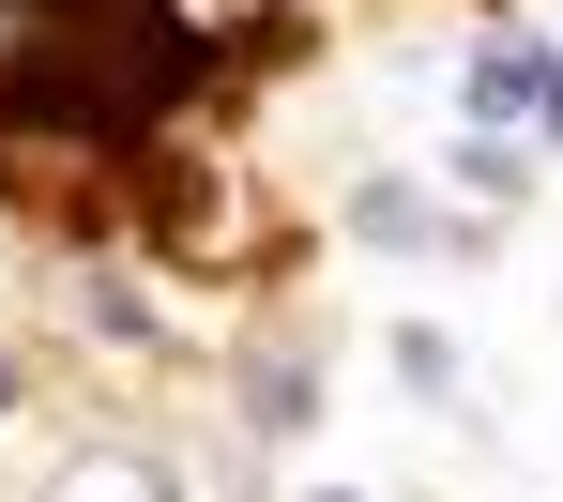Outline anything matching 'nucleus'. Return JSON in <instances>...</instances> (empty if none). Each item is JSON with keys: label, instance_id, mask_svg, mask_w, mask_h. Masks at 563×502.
<instances>
[{"label": "nucleus", "instance_id": "9", "mask_svg": "<svg viewBox=\"0 0 563 502\" xmlns=\"http://www.w3.org/2000/svg\"><path fill=\"white\" fill-rule=\"evenodd\" d=\"M0 411H15V366H0Z\"/></svg>", "mask_w": 563, "mask_h": 502}, {"label": "nucleus", "instance_id": "4", "mask_svg": "<svg viewBox=\"0 0 563 502\" xmlns=\"http://www.w3.org/2000/svg\"><path fill=\"white\" fill-rule=\"evenodd\" d=\"M396 381H411V397H457V350H442L427 320H396Z\"/></svg>", "mask_w": 563, "mask_h": 502}, {"label": "nucleus", "instance_id": "2", "mask_svg": "<svg viewBox=\"0 0 563 502\" xmlns=\"http://www.w3.org/2000/svg\"><path fill=\"white\" fill-rule=\"evenodd\" d=\"M533 77H549V46H533V31H487V46H472V77H457L472 137H503V122H533Z\"/></svg>", "mask_w": 563, "mask_h": 502}, {"label": "nucleus", "instance_id": "1", "mask_svg": "<svg viewBox=\"0 0 563 502\" xmlns=\"http://www.w3.org/2000/svg\"><path fill=\"white\" fill-rule=\"evenodd\" d=\"M213 77V46L184 31V0H0V137L92 153L137 137L153 107H184Z\"/></svg>", "mask_w": 563, "mask_h": 502}, {"label": "nucleus", "instance_id": "5", "mask_svg": "<svg viewBox=\"0 0 563 502\" xmlns=\"http://www.w3.org/2000/svg\"><path fill=\"white\" fill-rule=\"evenodd\" d=\"M457 183H472V199H518V183H533V168H518V153H503V137H457Z\"/></svg>", "mask_w": 563, "mask_h": 502}, {"label": "nucleus", "instance_id": "3", "mask_svg": "<svg viewBox=\"0 0 563 502\" xmlns=\"http://www.w3.org/2000/svg\"><path fill=\"white\" fill-rule=\"evenodd\" d=\"M351 228H366V244H396V259H472V228H442L411 183H351Z\"/></svg>", "mask_w": 563, "mask_h": 502}, {"label": "nucleus", "instance_id": "7", "mask_svg": "<svg viewBox=\"0 0 563 502\" xmlns=\"http://www.w3.org/2000/svg\"><path fill=\"white\" fill-rule=\"evenodd\" d=\"M533 137L563 153V46H549V77H533Z\"/></svg>", "mask_w": 563, "mask_h": 502}, {"label": "nucleus", "instance_id": "8", "mask_svg": "<svg viewBox=\"0 0 563 502\" xmlns=\"http://www.w3.org/2000/svg\"><path fill=\"white\" fill-rule=\"evenodd\" d=\"M305 502H366V488H305Z\"/></svg>", "mask_w": 563, "mask_h": 502}, {"label": "nucleus", "instance_id": "6", "mask_svg": "<svg viewBox=\"0 0 563 502\" xmlns=\"http://www.w3.org/2000/svg\"><path fill=\"white\" fill-rule=\"evenodd\" d=\"M62 502H168V472H137V457H107V472H77Z\"/></svg>", "mask_w": 563, "mask_h": 502}]
</instances>
